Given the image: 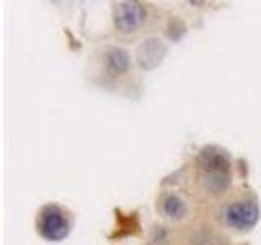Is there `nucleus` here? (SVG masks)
I'll use <instances>...</instances> for the list:
<instances>
[{"mask_svg":"<svg viewBox=\"0 0 261 245\" xmlns=\"http://www.w3.org/2000/svg\"><path fill=\"white\" fill-rule=\"evenodd\" d=\"M36 229L38 234L47 242L64 240L70 234L72 216L69 214V211H65L56 203L44 204L38 212Z\"/></svg>","mask_w":261,"mask_h":245,"instance_id":"obj_3","label":"nucleus"},{"mask_svg":"<svg viewBox=\"0 0 261 245\" xmlns=\"http://www.w3.org/2000/svg\"><path fill=\"white\" fill-rule=\"evenodd\" d=\"M108 65H110V74H121L127 69L129 61L127 54L121 49H113L108 54Z\"/></svg>","mask_w":261,"mask_h":245,"instance_id":"obj_6","label":"nucleus"},{"mask_svg":"<svg viewBox=\"0 0 261 245\" xmlns=\"http://www.w3.org/2000/svg\"><path fill=\"white\" fill-rule=\"evenodd\" d=\"M259 208L255 196L240 194L228 201L222 208V220L227 227L237 232H247L256 226Z\"/></svg>","mask_w":261,"mask_h":245,"instance_id":"obj_2","label":"nucleus"},{"mask_svg":"<svg viewBox=\"0 0 261 245\" xmlns=\"http://www.w3.org/2000/svg\"><path fill=\"white\" fill-rule=\"evenodd\" d=\"M204 188L212 193L224 191L230 182V160L220 149H204L198 159Z\"/></svg>","mask_w":261,"mask_h":245,"instance_id":"obj_1","label":"nucleus"},{"mask_svg":"<svg viewBox=\"0 0 261 245\" xmlns=\"http://www.w3.org/2000/svg\"><path fill=\"white\" fill-rule=\"evenodd\" d=\"M144 18L145 12L137 2H122L114 8V23H116V28L124 35L136 33L142 27Z\"/></svg>","mask_w":261,"mask_h":245,"instance_id":"obj_4","label":"nucleus"},{"mask_svg":"<svg viewBox=\"0 0 261 245\" xmlns=\"http://www.w3.org/2000/svg\"><path fill=\"white\" fill-rule=\"evenodd\" d=\"M162 211L167 217H181L185 214V204L175 194H167L162 200Z\"/></svg>","mask_w":261,"mask_h":245,"instance_id":"obj_5","label":"nucleus"}]
</instances>
